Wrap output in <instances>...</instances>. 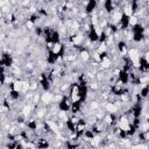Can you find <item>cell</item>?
<instances>
[{
    "mask_svg": "<svg viewBox=\"0 0 149 149\" xmlns=\"http://www.w3.org/2000/svg\"><path fill=\"white\" fill-rule=\"evenodd\" d=\"M64 49V47H63V44L61 43V42H57V43H55V45H54V48H52V50L50 51L54 56H58L61 52H62V50Z\"/></svg>",
    "mask_w": 149,
    "mask_h": 149,
    "instance_id": "1",
    "label": "cell"
},
{
    "mask_svg": "<svg viewBox=\"0 0 149 149\" xmlns=\"http://www.w3.org/2000/svg\"><path fill=\"white\" fill-rule=\"evenodd\" d=\"M137 24H139V19H137L135 15L128 17V28H130V27H136Z\"/></svg>",
    "mask_w": 149,
    "mask_h": 149,
    "instance_id": "2",
    "label": "cell"
}]
</instances>
